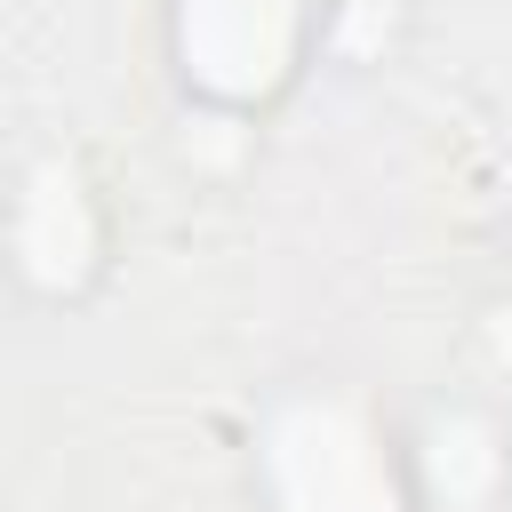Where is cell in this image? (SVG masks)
I'll use <instances>...</instances> for the list:
<instances>
[{
  "label": "cell",
  "instance_id": "6da1fadb",
  "mask_svg": "<svg viewBox=\"0 0 512 512\" xmlns=\"http://www.w3.org/2000/svg\"><path fill=\"white\" fill-rule=\"evenodd\" d=\"M272 488L288 512H400L376 440L344 408H296L272 432Z\"/></svg>",
  "mask_w": 512,
  "mask_h": 512
},
{
  "label": "cell",
  "instance_id": "7a4b0ae2",
  "mask_svg": "<svg viewBox=\"0 0 512 512\" xmlns=\"http://www.w3.org/2000/svg\"><path fill=\"white\" fill-rule=\"evenodd\" d=\"M304 0H184V56L216 96H264L296 56Z\"/></svg>",
  "mask_w": 512,
  "mask_h": 512
}]
</instances>
